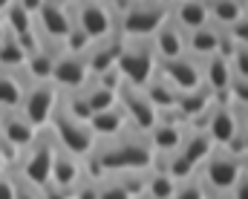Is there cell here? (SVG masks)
<instances>
[{"label": "cell", "instance_id": "1", "mask_svg": "<svg viewBox=\"0 0 248 199\" xmlns=\"http://www.w3.org/2000/svg\"><path fill=\"white\" fill-rule=\"evenodd\" d=\"M156 153L147 141V133L127 127L122 136L95 141L93 153L81 159L84 176L90 179H104L110 173H130V170H147L153 165Z\"/></svg>", "mask_w": 248, "mask_h": 199}, {"label": "cell", "instance_id": "2", "mask_svg": "<svg viewBox=\"0 0 248 199\" xmlns=\"http://www.w3.org/2000/svg\"><path fill=\"white\" fill-rule=\"evenodd\" d=\"M52 156H55V138H52L49 130H41L32 138L29 147L20 150V156H17V162H15V168H12V173H15L17 179H23L26 185L44 191V188H49Z\"/></svg>", "mask_w": 248, "mask_h": 199}, {"label": "cell", "instance_id": "3", "mask_svg": "<svg viewBox=\"0 0 248 199\" xmlns=\"http://www.w3.org/2000/svg\"><path fill=\"white\" fill-rule=\"evenodd\" d=\"M168 20V9L144 0V3H130L122 15L116 17V32L124 41H150L162 23Z\"/></svg>", "mask_w": 248, "mask_h": 199}, {"label": "cell", "instance_id": "4", "mask_svg": "<svg viewBox=\"0 0 248 199\" xmlns=\"http://www.w3.org/2000/svg\"><path fill=\"white\" fill-rule=\"evenodd\" d=\"M46 130L52 133V138H55V144H58L61 150L78 156V159L90 156L93 147H95V136L90 130V124H87V122H78V119H72V116H66L61 107H55V113H52Z\"/></svg>", "mask_w": 248, "mask_h": 199}, {"label": "cell", "instance_id": "5", "mask_svg": "<svg viewBox=\"0 0 248 199\" xmlns=\"http://www.w3.org/2000/svg\"><path fill=\"white\" fill-rule=\"evenodd\" d=\"M116 69H119L124 84L144 87L156 75V55H153L150 41H122Z\"/></svg>", "mask_w": 248, "mask_h": 199}, {"label": "cell", "instance_id": "6", "mask_svg": "<svg viewBox=\"0 0 248 199\" xmlns=\"http://www.w3.org/2000/svg\"><path fill=\"white\" fill-rule=\"evenodd\" d=\"M58 107V87L52 81H26L23 98H20V113L35 130H46L49 119Z\"/></svg>", "mask_w": 248, "mask_h": 199}, {"label": "cell", "instance_id": "7", "mask_svg": "<svg viewBox=\"0 0 248 199\" xmlns=\"http://www.w3.org/2000/svg\"><path fill=\"white\" fill-rule=\"evenodd\" d=\"M196 176L202 179L205 191H214V194H228L231 185L240 179V156L228 153L225 147H214L208 153V159L199 165Z\"/></svg>", "mask_w": 248, "mask_h": 199}, {"label": "cell", "instance_id": "8", "mask_svg": "<svg viewBox=\"0 0 248 199\" xmlns=\"http://www.w3.org/2000/svg\"><path fill=\"white\" fill-rule=\"evenodd\" d=\"M72 26L81 29L90 41H101L116 32V17L104 3H90V0H66Z\"/></svg>", "mask_w": 248, "mask_h": 199}, {"label": "cell", "instance_id": "9", "mask_svg": "<svg viewBox=\"0 0 248 199\" xmlns=\"http://www.w3.org/2000/svg\"><path fill=\"white\" fill-rule=\"evenodd\" d=\"M116 98H119V107L124 110V119H127V124H130L133 130L147 133L153 124H156L159 113H156V107L147 101V95H144L141 87L122 84L119 92H116Z\"/></svg>", "mask_w": 248, "mask_h": 199}, {"label": "cell", "instance_id": "10", "mask_svg": "<svg viewBox=\"0 0 248 199\" xmlns=\"http://www.w3.org/2000/svg\"><path fill=\"white\" fill-rule=\"evenodd\" d=\"M202 130L208 133V138L214 141V147H225L237 136V130H240V116H237V107L228 101V95L225 98H217L211 104Z\"/></svg>", "mask_w": 248, "mask_h": 199}, {"label": "cell", "instance_id": "11", "mask_svg": "<svg viewBox=\"0 0 248 199\" xmlns=\"http://www.w3.org/2000/svg\"><path fill=\"white\" fill-rule=\"evenodd\" d=\"M32 20H35V32L46 41H55V44H61L72 32V15H69L66 0H46Z\"/></svg>", "mask_w": 248, "mask_h": 199}, {"label": "cell", "instance_id": "12", "mask_svg": "<svg viewBox=\"0 0 248 199\" xmlns=\"http://www.w3.org/2000/svg\"><path fill=\"white\" fill-rule=\"evenodd\" d=\"M185 133H187V122H182L173 110H168V113H159L156 124L147 130V141H150L156 156H168V153L179 150Z\"/></svg>", "mask_w": 248, "mask_h": 199}, {"label": "cell", "instance_id": "13", "mask_svg": "<svg viewBox=\"0 0 248 199\" xmlns=\"http://www.w3.org/2000/svg\"><path fill=\"white\" fill-rule=\"evenodd\" d=\"M156 72H159L179 95L196 90V87H202L199 64H196L190 55H179V58H170V61H156Z\"/></svg>", "mask_w": 248, "mask_h": 199}, {"label": "cell", "instance_id": "14", "mask_svg": "<svg viewBox=\"0 0 248 199\" xmlns=\"http://www.w3.org/2000/svg\"><path fill=\"white\" fill-rule=\"evenodd\" d=\"M87 81H90V72H87V64H84V55L58 52L52 58V84L58 87V92L81 90Z\"/></svg>", "mask_w": 248, "mask_h": 199}, {"label": "cell", "instance_id": "15", "mask_svg": "<svg viewBox=\"0 0 248 199\" xmlns=\"http://www.w3.org/2000/svg\"><path fill=\"white\" fill-rule=\"evenodd\" d=\"M122 41H124L122 35H119V32H113V35H107V38H101V41H93V44H90V49L84 52V64H87L90 78H98V75H104V72L116 69L119 52H122Z\"/></svg>", "mask_w": 248, "mask_h": 199}, {"label": "cell", "instance_id": "16", "mask_svg": "<svg viewBox=\"0 0 248 199\" xmlns=\"http://www.w3.org/2000/svg\"><path fill=\"white\" fill-rule=\"evenodd\" d=\"M84 179V168H81V159L61 150L55 144V156H52V173H49V185L61 194H72V188Z\"/></svg>", "mask_w": 248, "mask_h": 199}, {"label": "cell", "instance_id": "17", "mask_svg": "<svg viewBox=\"0 0 248 199\" xmlns=\"http://www.w3.org/2000/svg\"><path fill=\"white\" fill-rule=\"evenodd\" d=\"M196 64H199V75H202V87H208L214 92V98H225L228 95V87L234 81L231 64L222 55H211V58H202Z\"/></svg>", "mask_w": 248, "mask_h": 199}, {"label": "cell", "instance_id": "18", "mask_svg": "<svg viewBox=\"0 0 248 199\" xmlns=\"http://www.w3.org/2000/svg\"><path fill=\"white\" fill-rule=\"evenodd\" d=\"M38 133L41 130H35L20 110H0V138L9 141L12 147H17V150L29 147Z\"/></svg>", "mask_w": 248, "mask_h": 199}, {"label": "cell", "instance_id": "19", "mask_svg": "<svg viewBox=\"0 0 248 199\" xmlns=\"http://www.w3.org/2000/svg\"><path fill=\"white\" fill-rule=\"evenodd\" d=\"M168 17H170V23H176L182 32L202 29V26L211 23L208 0H176V3L168 9Z\"/></svg>", "mask_w": 248, "mask_h": 199}, {"label": "cell", "instance_id": "20", "mask_svg": "<svg viewBox=\"0 0 248 199\" xmlns=\"http://www.w3.org/2000/svg\"><path fill=\"white\" fill-rule=\"evenodd\" d=\"M222 35H225V29H217L214 23H208L202 29H193V32H185V55H190L193 61L217 55Z\"/></svg>", "mask_w": 248, "mask_h": 199}, {"label": "cell", "instance_id": "21", "mask_svg": "<svg viewBox=\"0 0 248 199\" xmlns=\"http://www.w3.org/2000/svg\"><path fill=\"white\" fill-rule=\"evenodd\" d=\"M150 46H153V55L156 61H170V58H179L185 55V32L170 23V17L162 23V29L150 38Z\"/></svg>", "mask_w": 248, "mask_h": 199}, {"label": "cell", "instance_id": "22", "mask_svg": "<svg viewBox=\"0 0 248 199\" xmlns=\"http://www.w3.org/2000/svg\"><path fill=\"white\" fill-rule=\"evenodd\" d=\"M90 124V130L95 136V141H107V138H116V136H122L130 124H127V119H124V110L116 104V107H110V110H101V113H93V119L87 122Z\"/></svg>", "mask_w": 248, "mask_h": 199}, {"label": "cell", "instance_id": "23", "mask_svg": "<svg viewBox=\"0 0 248 199\" xmlns=\"http://www.w3.org/2000/svg\"><path fill=\"white\" fill-rule=\"evenodd\" d=\"M217 98H214V92L208 90V87H196V90H190V92H182L179 95V101H176V107H173V113L182 119V122H196L211 104H214Z\"/></svg>", "mask_w": 248, "mask_h": 199}, {"label": "cell", "instance_id": "24", "mask_svg": "<svg viewBox=\"0 0 248 199\" xmlns=\"http://www.w3.org/2000/svg\"><path fill=\"white\" fill-rule=\"evenodd\" d=\"M26 90V75L20 69L0 66V110H17Z\"/></svg>", "mask_w": 248, "mask_h": 199}, {"label": "cell", "instance_id": "25", "mask_svg": "<svg viewBox=\"0 0 248 199\" xmlns=\"http://www.w3.org/2000/svg\"><path fill=\"white\" fill-rule=\"evenodd\" d=\"M214 150V141L208 138V133L205 130H193V127H187L185 138H182V144H179V156H185L187 162L199 170V165L208 159V153Z\"/></svg>", "mask_w": 248, "mask_h": 199}, {"label": "cell", "instance_id": "26", "mask_svg": "<svg viewBox=\"0 0 248 199\" xmlns=\"http://www.w3.org/2000/svg\"><path fill=\"white\" fill-rule=\"evenodd\" d=\"M141 90H144L147 101L156 107V113H168V110H173V107H176V101H179V92H176V90H173L162 75H159V72H156V75H153Z\"/></svg>", "mask_w": 248, "mask_h": 199}, {"label": "cell", "instance_id": "27", "mask_svg": "<svg viewBox=\"0 0 248 199\" xmlns=\"http://www.w3.org/2000/svg\"><path fill=\"white\" fill-rule=\"evenodd\" d=\"M52 58H55V55L41 46V49H35L32 55H26L20 72L26 75V81H52Z\"/></svg>", "mask_w": 248, "mask_h": 199}, {"label": "cell", "instance_id": "28", "mask_svg": "<svg viewBox=\"0 0 248 199\" xmlns=\"http://www.w3.org/2000/svg\"><path fill=\"white\" fill-rule=\"evenodd\" d=\"M176 191V182L156 165L144 170V197L147 199H170Z\"/></svg>", "mask_w": 248, "mask_h": 199}, {"label": "cell", "instance_id": "29", "mask_svg": "<svg viewBox=\"0 0 248 199\" xmlns=\"http://www.w3.org/2000/svg\"><path fill=\"white\" fill-rule=\"evenodd\" d=\"M81 92H84V98H87V107H90L93 113H101V110H110V107H116V104H119V98H116V90H110V87L98 84L95 78H90V81L81 87Z\"/></svg>", "mask_w": 248, "mask_h": 199}, {"label": "cell", "instance_id": "30", "mask_svg": "<svg viewBox=\"0 0 248 199\" xmlns=\"http://www.w3.org/2000/svg\"><path fill=\"white\" fill-rule=\"evenodd\" d=\"M243 12L246 9L240 0H208V15H211V23L217 29H228L231 23L240 20Z\"/></svg>", "mask_w": 248, "mask_h": 199}, {"label": "cell", "instance_id": "31", "mask_svg": "<svg viewBox=\"0 0 248 199\" xmlns=\"http://www.w3.org/2000/svg\"><path fill=\"white\" fill-rule=\"evenodd\" d=\"M0 20L6 23V29L17 38V35H26V32H32L35 29V20H32V15L15 0V3H9L6 9H3V15H0Z\"/></svg>", "mask_w": 248, "mask_h": 199}, {"label": "cell", "instance_id": "32", "mask_svg": "<svg viewBox=\"0 0 248 199\" xmlns=\"http://www.w3.org/2000/svg\"><path fill=\"white\" fill-rule=\"evenodd\" d=\"M23 61H26V52L20 49L17 38L9 32V35L0 41V66H3V69H20Z\"/></svg>", "mask_w": 248, "mask_h": 199}, {"label": "cell", "instance_id": "33", "mask_svg": "<svg viewBox=\"0 0 248 199\" xmlns=\"http://www.w3.org/2000/svg\"><path fill=\"white\" fill-rule=\"evenodd\" d=\"M98 199H136V197L124 185V179L119 173H110V176L98 179Z\"/></svg>", "mask_w": 248, "mask_h": 199}, {"label": "cell", "instance_id": "34", "mask_svg": "<svg viewBox=\"0 0 248 199\" xmlns=\"http://www.w3.org/2000/svg\"><path fill=\"white\" fill-rule=\"evenodd\" d=\"M170 199H205V185H202V179L193 173V176H187L182 182H176V191H173Z\"/></svg>", "mask_w": 248, "mask_h": 199}, {"label": "cell", "instance_id": "35", "mask_svg": "<svg viewBox=\"0 0 248 199\" xmlns=\"http://www.w3.org/2000/svg\"><path fill=\"white\" fill-rule=\"evenodd\" d=\"M90 44H93V41H90L81 29H75V26H72V32H69V35L61 41L63 52H69V55H84V52L90 49Z\"/></svg>", "mask_w": 248, "mask_h": 199}, {"label": "cell", "instance_id": "36", "mask_svg": "<svg viewBox=\"0 0 248 199\" xmlns=\"http://www.w3.org/2000/svg\"><path fill=\"white\" fill-rule=\"evenodd\" d=\"M228 101L240 110H248V78H234L228 87Z\"/></svg>", "mask_w": 248, "mask_h": 199}, {"label": "cell", "instance_id": "37", "mask_svg": "<svg viewBox=\"0 0 248 199\" xmlns=\"http://www.w3.org/2000/svg\"><path fill=\"white\" fill-rule=\"evenodd\" d=\"M231 64V75L234 78H248V46H237L228 58Z\"/></svg>", "mask_w": 248, "mask_h": 199}, {"label": "cell", "instance_id": "38", "mask_svg": "<svg viewBox=\"0 0 248 199\" xmlns=\"http://www.w3.org/2000/svg\"><path fill=\"white\" fill-rule=\"evenodd\" d=\"M225 35L237 44V46H248V12L240 15V20L237 23H231L228 29H225Z\"/></svg>", "mask_w": 248, "mask_h": 199}, {"label": "cell", "instance_id": "39", "mask_svg": "<svg viewBox=\"0 0 248 199\" xmlns=\"http://www.w3.org/2000/svg\"><path fill=\"white\" fill-rule=\"evenodd\" d=\"M69 199H98V179H90V176H84L75 188H72V194Z\"/></svg>", "mask_w": 248, "mask_h": 199}, {"label": "cell", "instance_id": "40", "mask_svg": "<svg viewBox=\"0 0 248 199\" xmlns=\"http://www.w3.org/2000/svg\"><path fill=\"white\" fill-rule=\"evenodd\" d=\"M15 199H44V191H38V188H32V185H26L23 179L15 176Z\"/></svg>", "mask_w": 248, "mask_h": 199}, {"label": "cell", "instance_id": "41", "mask_svg": "<svg viewBox=\"0 0 248 199\" xmlns=\"http://www.w3.org/2000/svg\"><path fill=\"white\" fill-rule=\"evenodd\" d=\"M0 199H15V176H12V170L0 173Z\"/></svg>", "mask_w": 248, "mask_h": 199}, {"label": "cell", "instance_id": "42", "mask_svg": "<svg viewBox=\"0 0 248 199\" xmlns=\"http://www.w3.org/2000/svg\"><path fill=\"white\" fill-rule=\"evenodd\" d=\"M228 197H231V199H248V176H243V173H240V179L231 185Z\"/></svg>", "mask_w": 248, "mask_h": 199}, {"label": "cell", "instance_id": "43", "mask_svg": "<svg viewBox=\"0 0 248 199\" xmlns=\"http://www.w3.org/2000/svg\"><path fill=\"white\" fill-rule=\"evenodd\" d=\"M237 116H240V138H243V147H246V153H248V110L237 107Z\"/></svg>", "mask_w": 248, "mask_h": 199}, {"label": "cell", "instance_id": "44", "mask_svg": "<svg viewBox=\"0 0 248 199\" xmlns=\"http://www.w3.org/2000/svg\"><path fill=\"white\" fill-rule=\"evenodd\" d=\"M17 3H20V6H23V9H26V12H29L32 17H35V15H38V9H41V6H44L46 0H17Z\"/></svg>", "mask_w": 248, "mask_h": 199}, {"label": "cell", "instance_id": "45", "mask_svg": "<svg viewBox=\"0 0 248 199\" xmlns=\"http://www.w3.org/2000/svg\"><path fill=\"white\" fill-rule=\"evenodd\" d=\"M44 199H69V197L61 194V191H55V188L49 185V188H44Z\"/></svg>", "mask_w": 248, "mask_h": 199}, {"label": "cell", "instance_id": "46", "mask_svg": "<svg viewBox=\"0 0 248 199\" xmlns=\"http://www.w3.org/2000/svg\"><path fill=\"white\" fill-rule=\"evenodd\" d=\"M240 173H243V176H248V153H243V156H240Z\"/></svg>", "mask_w": 248, "mask_h": 199}, {"label": "cell", "instance_id": "47", "mask_svg": "<svg viewBox=\"0 0 248 199\" xmlns=\"http://www.w3.org/2000/svg\"><path fill=\"white\" fill-rule=\"evenodd\" d=\"M205 199H231L228 194H214V191H205Z\"/></svg>", "mask_w": 248, "mask_h": 199}, {"label": "cell", "instance_id": "48", "mask_svg": "<svg viewBox=\"0 0 248 199\" xmlns=\"http://www.w3.org/2000/svg\"><path fill=\"white\" fill-rule=\"evenodd\" d=\"M150 3H156V6H162V9H170L176 0H150Z\"/></svg>", "mask_w": 248, "mask_h": 199}, {"label": "cell", "instance_id": "49", "mask_svg": "<svg viewBox=\"0 0 248 199\" xmlns=\"http://www.w3.org/2000/svg\"><path fill=\"white\" fill-rule=\"evenodd\" d=\"M6 35H9V29H6V23H3V20H0V41H3V38H6Z\"/></svg>", "mask_w": 248, "mask_h": 199}, {"label": "cell", "instance_id": "50", "mask_svg": "<svg viewBox=\"0 0 248 199\" xmlns=\"http://www.w3.org/2000/svg\"><path fill=\"white\" fill-rule=\"evenodd\" d=\"M9 3H15V0H0V15H3V9H6Z\"/></svg>", "mask_w": 248, "mask_h": 199}, {"label": "cell", "instance_id": "51", "mask_svg": "<svg viewBox=\"0 0 248 199\" xmlns=\"http://www.w3.org/2000/svg\"><path fill=\"white\" fill-rule=\"evenodd\" d=\"M3 170H9V168H6V162H3V156H0V173H3Z\"/></svg>", "mask_w": 248, "mask_h": 199}, {"label": "cell", "instance_id": "52", "mask_svg": "<svg viewBox=\"0 0 248 199\" xmlns=\"http://www.w3.org/2000/svg\"><path fill=\"white\" fill-rule=\"evenodd\" d=\"M240 3H243V9H246V12H248V0H240Z\"/></svg>", "mask_w": 248, "mask_h": 199}, {"label": "cell", "instance_id": "53", "mask_svg": "<svg viewBox=\"0 0 248 199\" xmlns=\"http://www.w3.org/2000/svg\"><path fill=\"white\" fill-rule=\"evenodd\" d=\"M90 3H104V0H90Z\"/></svg>", "mask_w": 248, "mask_h": 199}, {"label": "cell", "instance_id": "54", "mask_svg": "<svg viewBox=\"0 0 248 199\" xmlns=\"http://www.w3.org/2000/svg\"><path fill=\"white\" fill-rule=\"evenodd\" d=\"M130 3H144V0H130Z\"/></svg>", "mask_w": 248, "mask_h": 199}, {"label": "cell", "instance_id": "55", "mask_svg": "<svg viewBox=\"0 0 248 199\" xmlns=\"http://www.w3.org/2000/svg\"><path fill=\"white\" fill-rule=\"evenodd\" d=\"M136 199H147V197H144V194H141V197H136Z\"/></svg>", "mask_w": 248, "mask_h": 199}]
</instances>
